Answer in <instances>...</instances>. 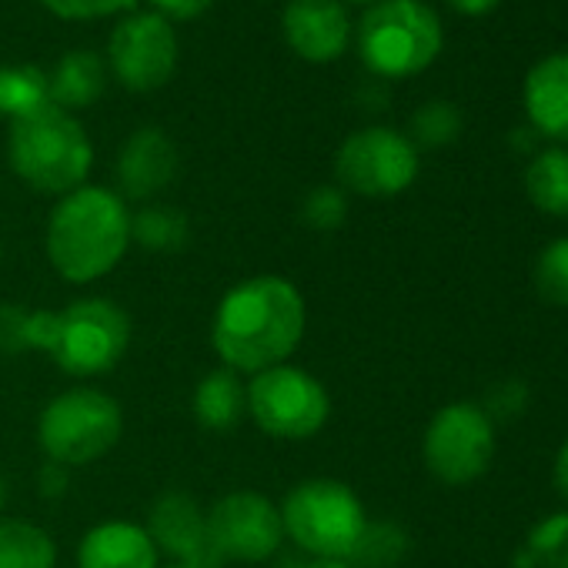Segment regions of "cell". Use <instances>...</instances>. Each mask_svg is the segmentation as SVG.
Wrapping results in <instances>:
<instances>
[{
	"label": "cell",
	"instance_id": "cell-10",
	"mask_svg": "<svg viewBox=\"0 0 568 568\" xmlns=\"http://www.w3.org/2000/svg\"><path fill=\"white\" fill-rule=\"evenodd\" d=\"M422 455L442 485L478 481L495 458V422L481 405L452 402L438 408L425 428Z\"/></svg>",
	"mask_w": 568,
	"mask_h": 568
},
{
	"label": "cell",
	"instance_id": "cell-15",
	"mask_svg": "<svg viewBox=\"0 0 568 568\" xmlns=\"http://www.w3.org/2000/svg\"><path fill=\"white\" fill-rule=\"evenodd\" d=\"M178 148L161 128H138L118 154V184L124 201H151L171 187Z\"/></svg>",
	"mask_w": 568,
	"mask_h": 568
},
{
	"label": "cell",
	"instance_id": "cell-19",
	"mask_svg": "<svg viewBox=\"0 0 568 568\" xmlns=\"http://www.w3.org/2000/svg\"><path fill=\"white\" fill-rule=\"evenodd\" d=\"M104 88H108V61L94 51H71L48 74L51 104H58L71 114L98 104Z\"/></svg>",
	"mask_w": 568,
	"mask_h": 568
},
{
	"label": "cell",
	"instance_id": "cell-33",
	"mask_svg": "<svg viewBox=\"0 0 568 568\" xmlns=\"http://www.w3.org/2000/svg\"><path fill=\"white\" fill-rule=\"evenodd\" d=\"M551 475H555V488H558V495L565 498V505H568V438H565V445L558 448V455H555V468H551Z\"/></svg>",
	"mask_w": 568,
	"mask_h": 568
},
{
	"label": "cell",
	"instance_id": "cell-31",
	"mask_svg": "<svg viewBox=\"0 0 568 568\" xmlns=\"http://www.w3.org/2000/svg\"><path fill=\"white\" fill-rule=\"evenodd\" d=\"M445 4L452 11L465 14V18H485V14H491L501 4V0H445Z\"/></svg>",
	"mask_w": 568,
	"mask_h": 568
},
{
	"label": "cell",
	"instance_id": "cell-4",
	"mask_svg": "<svg viewBox=\"0 0 568 568\" xmlns=\"http://www.w3.org/2000/svg\"><path fill=\"white\" fill-rule=\"evenodd\" d=\"M8 161L31 191L64 197L88 184V174L94 168V144L71 111L44 104L11 121Z\"/></svg>",
	"mask_w": 568,
	"mask_h": 568
},
{
	"label": "cell",
	"instance_id": "cell-14",
	"mask_svg": "<svg viewBox=\"0 0 568 568\" xmlns=\"http://www.w3.org/2000/svg\"><path fill=\"white\" fill-rule=\"evenodd\" d=\"M281 31L288 48L308 64H332L352 44V18L342 0H288Z\"/></svg>",
	"mask_w": 568,
	"mask_h": 568
},
{
	"label": "cell",
	"instance_id": "cell-30",
	"mask_svg": "<svg viewBox=\"0 0 568 568\" xmlns=\"http://www.w3.org/2000/svg\"><path fill=\"white\" fill-rule=\"evenodd\" d=\"M214 0H151L154 14H161L164 21H197L201 14L211 11Z\"/></svg>",
	"mask_w": 568,
	"mask_h": 568
},
{
	"label": "cell",
	"instance_id": "cell-24",
	"mask_svg": "<svg viewBox=\"0 0 568 568\" xmlns=\"http://www.w3.org/2000/svg\"><path fill=\"white\" fill-rule=\"evenodd\" d=\"M408 551V535L395 521H368L355 551L348 555L352 568H398Z\"/></svg>",
	"mask_w": 568,
	"mask_h": 568
},
{
	"label": "cell",
	"instance_id": "cell-13",
	"mask_svg": "<svg viewBox=\"0 0 568 568\" xmlns=\"http://www.w3.org/2000/svg\"><path fill=\"white\" fill-rule=\"evenodd\" d=\"M158 545L168 551L174 565L187 568H217V555L207 538V511L187 491H164L151 505V518L144 525Z\"/></svg>",
	"mask_w": 568,
	"mask_h": 568
},
{
	"label": "cell",
	"instance_id": "cell-11",
	"mask_svg": "<svg viewBox=\"0 0 568 568\" xmlns=\"http://www.w3.org/2000/svg\"><path fill=\"white\" fill-rule=\"evenodd\" d=\"M108 71L134 94L164 88L178 71L174 24L154 11H128L108 41Z\"/></svg>",
	"mask_w": 568,
	"mask_h": 568
},
{
	"label": "cell",
	"instance_id": "cell-5",
	"mask_svg": "<svg viewBox=\"0 0 568 568\" xmlns=\"http://www.w3.org/2000/svg\"><path fill=\"white\" fill-rule=\"evenodd\" d=\"M358 58L382 81L425 74L442 48L445 28L425 0H375L358 21Z\"/></svg>",
	"mask_w": 568,
	"mask_h": 568
},
{
	"label": "cell",
	"instance_id": "cell-9",
	"mask_svg": "<svg viewBox=\"0 0 568 568\" xmlns=\"http://www.w3.org/2000/svg\"><path fill=\"white\" fill-rule=\"evenodd\" d=\"M418 171L422 158L408 134L382 124L348 134L335 154L338 187L358 197H398L418 181Z\"/></svg>",
	"mask_w": 568,
	"mask_h": 568
},
{
	"label": "cell",
	"instance_id": "cell-18",
	"mask_svg": "<svg viewBox=\"0 0 568 568\" xmlns=\"http://www.w3.org/2000/svg\"><path fill=\"white\" fill-rule=\"evenodd\" d=\"M191 412H194L197 425L214 432V435L234 432L247 415V382H244V375H237V372H231L224 365L211 368L194 388Z\"/></svg>",
	"mask_w": 568,
	"mask_h": 568
},
{
	"label": "cell",
	"instance_id": "cell-7",
	"mask_svg": "<svg viewBox=\"0 0 568 568\" xmlns=\"http://www.w3.org/2000/svg\"><path fill=\"white\" fill-rule=\"evenodd\" d=\"M277 508L284 538H292L302 555L348 558L368 525L362 498L338 478H305Z\"/></svg>",
	"mask_w": 568,
	"mask_h": 568
},
{
	"label": "cell",
	"instance_id": "cell-2",
	"mask_svg": "<svg viewBox=\"0 0 568 568\" xmlns=\"http://www.w3.org/2000/svg\"><path fill=\"white\" fill-rule=\"evenodd\" d=\"M131 247V207L101 184H81L58 197L44 231V251L58 277L68 284H94L108 277Z\"/></svg>",
	"mask_w": 568,
	"mask_h": 568
},
{
	"label": "cell",
	"instance_id": "cell-27",
	"mask_svg": "<svg viewBox=\"0 0 568 568\" xmlns=\"http://www.w3.org/2000/svg\"><path fill=\"white\" fill-rule=\"evenodd\" d=\"M535 292L545 305L568 308V237H555L535 261Z\"/></svg>",
	"mask_w": 568,
	"mask_h": 568
},
{
	"label": "cell",
	"instance_id": "cell-28",
	"mask_svg": "<svg viewBox=\"0 0 568 568\" xmlns=\"http://www.w3.org/2000/svg\"><path fill=\"white\" fill-rule=\"evenodd\" d=\"M348 217V194L338 184H318L302 201V221L315 231H335Z\"/></svg>",
	"mask_w": 568,
	"mask_h": 568
},
{
	"label": "cell",
	"instance_id": "cell-21",
	"mask_svg": "<svg viewBox=\"0 0 568 568\" xmlns=\"http://www.w3.org/2000/svg\"><path fill=\"white\" fill-rule=\"evenodd\" d=\"M0 568H58L51 531L24 518H0Z\"/></svg>",
	"mask_w": 568,
	"mask_h": 568
},
{
	"label": "cell",
	"instance_id": "cell-17",
	"mask_svg": "<svg viewBox=\"0 0 568 568\" xmlns=\"http://www.w3.org/2000/svg\"><path fill=\"white\" fill-rule=\"evenodd\" d=\"M158 561L151 531L128 518L94 525L78 545V568H161Z\"/></svg>",
	"mask_w": 568,
	"mask_h": 568
},
{
	"label": "cell",
	"instance_id": "cell-3",
	"mask_svg": "<svg viewBox=\"0 0 568 568\" xmlns=\"http://www.w3.org/2000/svg\"><path fill=\"white\" fill-rule=\"evenodd\" d=\"M131 315L104 298H78L58 312H31L21 318V345L41 348L61 372L74 378L108 375L131 348Z\"/></svg>",
	"mask_w": 568,
	"mask_h": 568
},
{
	"label": "cell",
	"instance_id": "cell-20",
	"mask_svg": "<svg viewBox=\"0 0 568 568\" xmlns=\"http://www.w3.org/2000/svg\"><path fill=\"white\" fill-rule=\"evenodd\" d=\"M525 194L548 217H568V148H541L525 168Z\"/></svg>",
	"mask_w": 568,
	"mask_h": 568
},
{
	"label": "cell",
	"instance_id": "cell-16",
	"mask_svg": "<svg viewBox=\"0 0 568 568\" xmlns=\"http://www.w3.org/2000/svg\"><path fill=\"white\" fill-rule=\"evenodd\" d=\"M521 108L535 134L568 144V51L531 64L521 81Z\"/></svg>",
	"mask_w": 568,
	"mask_h": 568
},
{
	"label": "cell",
	"instance_id": "cell-35",
	"mask_svg": "<svg viewBox=\"0 0 568 568\" xmlns=\"http://www.w3.org/2000/svg\"><path fill=\"white\" fill-rule=\"evenodd\" d=\"M342 4H345V8H348V4H365V8H372L375 0H342Z\"/></svg>",
	"mask_w": 568,
	"mask_h": 568
},
{
	"label": "cell",
	"instance_id": "cell-36",
	"mask_svg": "<svg viewBox=\"0 0 568 568\" xmlns=\"http://www.w3.org/2000/svg\"><path fill=\"white\" fill-rule=\"evenodd\" d=\"M168 568H187V565H168Z\"/></svg>",
	"mask_w": 568,
	"mask_h": 568
},
{
	"label": "cell",
	"instance_id": "cell-6",
	"mask_svg": "<svg viewBox=\"0 0 568 568\" xmlns=\"http://www.w3.org/2000/svg\"><path fill=\"white\" fill-rule=\"evenodd\" d=\"M124 435L121 402L101 388H68L54 395L38 418V442L61 468L94 465L114 452Z\"/></svg>",
	"mask_w": 568,
	"mask_h": 568
},
{
	"label": "cell",
	"instance_id": "cell-23",
	"mask_svg": "<svg viewBox=\"0 0 568 568\" xmlns=\"http://www.w3.org/2000/svg\"><path fill=\"white\" fill-rule=\"evenodd\" d=\"M51 104L48 74L34 64H0V118L18 121Z\"/></svg>",
	"mask_w": 568,
	"mask_h": 568
},
{
	"label": "cell",
	"instance_id": "cell-29",
	"mask_svg": "<svg viewBox=\"0 0 568 568\" xmlns=\"http://www.w3.org/2000/svg\"><path fill=\"white\" fill-rule=\"evenodd\" d=\"M41 4L61 21H101V18L128 14L138 0H41Z\"/></svg>",
	"mask_w": 568,
	"mask_h": 568
},
{
	"label": "cell",
	"instance_id": "cell-1",
	"mask_svg": "<svg viewBox=\"0 0 568 568\" xmlns=\"http://www.w3.org/2000/svg\"><path fill=\"white\" fill-rule=\"evenodd\" d=\"M308 308L281 274H254L224 292L211 318V348L224 368L237 375H261L284 365L305 342Z\"/></svg>",
	"mask_w": 568,
	"mask_h": 568
},
{
	"label": "cell",
	"instance_id": "cell-22",
	"mask_svg": "<svg viewBox=\"0 0 568 568\" xmlns=\"http://www.w3.org/2000/svg\"><path fill=\"white\" fill-rule=\"evenodd\" d=\"M191 237V221L174 204H144L138 214H131V244L138 241L144 251L171 254L181 251Z\"/></svg>",
	"mask_w": 568,
	"mask_h": 568
},
{
	"label": "cell",
	"instance_id": "cell-8",
	"mask_svg": "<svg viewBox=\"0 0 568 568\" xmlns=\"http://www.w3.org/2000/svg\"><path fill=\"white\" fill-rule=\"evenodd\" d=\"M247 415L267 438L305 442L328 425L332 395L308 368L284 362L247 378Z\"/></svg>",
	"mask_w": 568,
	"mask_h": 568
},
{
	"label": "cell",
	"instance_id": "cell-26",
	"mask_svg": "<svg viewBox=\"0 0 568 568\" xmlns=\"http://www.w3.org/2000/svg\"><path fill=\"white\" fill-rule=\"evenodd\" d=\"M462 134V111L452 101H428L412 114V134L408 141L415 148H448Z\"/></svg>",
	"mask_w": 568,
	"mask_h": 568
},
{
	"label": "cell",
	"instance_id": "cell-25",
	"mask_svg": "<svg viewBox=\"0 0 568 568\" xmlns=\"http://www.w3.org/2000/svg\"><path fill=\"white\" fill-rule=\"evenodd\" d=\"M521 568H568V511H555L528 531Z\"/></svg>",
	"mask_w": 568,
	"mask_h": 568
},
{
	"label": "cell",
	"instance_id": "cell-34",
	"mask_svg": "<svg viewBox=\"0 0 568 568\" xmlns=\"http://www.w3.org/2000/svg\"><path fill=\"white\" fill-rule=\"evenodd\" d=\"M4 505H8V478L0 475V511H4Z\"/></svg>",
	"mask_w": 568,
	"mask_h": 568
},
{
	"label": "cell",
	"instance_id": "cell-32",
	"mask_svg": "<svg viewBox=\"0 0 568 568\" xmlns=\"http://www.w3.org/2000/svg\"><path fill=\"white\" fill-rule=\"evenodd\" d=\"M284 568H352L348 558H322V555H298V558H288Z\"/></svg>",
	"mask_w": 568,
	"mask_h": 568
},
{
	"label": "cell",
	"instance_id": "cell-12",
	"mask_svg": "<svg viewBox=\"0 0 568 568\" xmlns=\"http://www.w3.org/2000/svg\"><path fill=\"white\" fill-rule=\"evenodd\" d=\"M207 538L217 561H267L281 541V508L261 491H227L207 508Z\"/></svg>",
	"mask_w": 568,
	"mask_h": 568
}]
</instances>
